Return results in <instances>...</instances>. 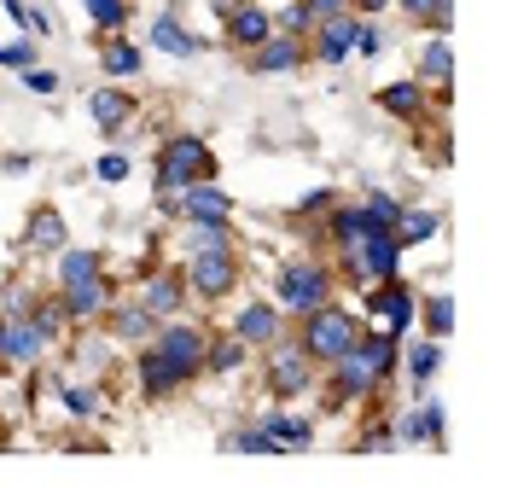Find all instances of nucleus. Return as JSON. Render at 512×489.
Masks as SVG:
<instances>
[{
  "label": "nucleus",
  "mask_w": 512,
  "mask_h": 489,
  "mask_svg": "<svg viewBox=\"0 0 512 489\" xmlns=\"http://www.w3.org/2000/svg\"><path fill=\"white\" fill-rule=\"evenodd\" d=\"M280 326H286V315H280L274 303H245L239 321H233V338H245L251 350H268V344L280 338Z\"/></svg>",
  "instance_id": "15"
},
{
  "label": "nucleus",
  "mask_w": 512,
  "mask_h": 489,
  "mask_svg": "<svg viewBox=\"0 0 512 489\" xmlns=\"http://www.w3.org/2000/svg\"><path fill=\"white\" fill-rule=\"evenodd\" d=\"M0 6H6V18H18V24H30V6H24V0H0Z\"/></svg>",
  "instance_id": "48"
},
{
  "label": "nucleus",
  "mask_w": 512,
  "mask_h": 489,
  "mask_svg": "<svg viewBox=\"0 0 512 489\" xmlns=\"http://www.w3.org/2000/svg\"><path fill=\"white\" fill-rule=\"evenodd\" d=\"M152 344H158L163 356L181 367V373H192V379L204 373V350H210L204 326H187V321H175V315H169V326H158V332H152Z\"/></svg>",
  "instance_id": "9"
},
{
  "label": "nucleus",
  "mask_w": 512,
  "mask_h": 489,
  "mask_svg": "<svg viewBox=\"0 0 512 489\" xmlns=\"http://www.w3.org/2000/svg\"><path fill=\"white\" fill-rule=\"evenodd\" d=\"M396 356H402V344H396L390 332H379V326L361 332L350 350L332 361V379H326V391L332 396H326V402L344 408V402H367V396H379V385L396 373Z\"/></svg>",
  "instance_id": "1"
},
{
  "label": "nucleus",
  "mask_w": 512,
  "mask_h": 489,
  "mask_svg": "<svg viewBox=\"0 0 512 489\" xmlns=\"http://www.w3.org/2000/svg\"><path fill=\"white\" fill-rule=\"evenodd\" d=\"M332 204H338V193H332V187H320V193H309L303 204H297V216H326Z\"/></svg>",
  "instance_id": "44"
},
{
  "label": "nucleus",
  "mask_w": 512,
  "mask_h": 489,
  "mask_svg": "<svg viewBox=\"0 0 512 489\" xmlns=\"http://www.w3.org/2000/svg\"><path fill=\"white\" fill-rule=\"evenodd\" d=\"M425 332H431V338H437V344H443L448 332H454V297H425Z\"/></svg>",
  "instance_id": "36"
},
{
  "label": "nucleus",
  "mask_w": 512,
  "mask_h": 489,
  "mask_svg": "<svg viewBox=\"0 0 512 489\" xmlns=\"http://www.w3.org/2000/svg\"><path fill=\"white\" fill-rule=\"evenodd\" d=\"M105 315H111V332H117V338H128V344H146V338L158 332V315H152L146 303H111Z\"/></svg>",
  "instance_id": "22"
},
{
  "label": "nucleus",
  "mask_w": 512,
  "mask_h": 489,
  "mask_svg": "<svg viewBox=\"0 0 512 489\" xmlns=\"http://www.w3.org/2000/svg\"><path fill=\"white\" fill-rule=\"evenodd\" d=\"M233 6H245V0H216V12H222V18L233 12Z\"/></svg>",
  "instance_id": "49"
},
{
  "label": "nucleus",
  "mask_w": 512,
  "mask_h": 489,
  "mask_svg": "<svg viewBox=\"0 0 512 489\" xmlns=\"http://www.w3.org/2000/svg\"><path fill=\"white\" fill-rule=\"evenodd\" d=\"M24 245H30V251H64V216H59V210H47V204H41V210L30 216Z\"/></svg>",
  "instance_id": "27"
},
{
  "label": "nucleus",
  "mask_w": 512,
  "mask_h": 489,
  "mask_svg": "<svg viewBox=\"0 0 512 489\" xmlns=\"http://www.w3.org/2000/svg\"><path fill=\"white\" fill-rule=\"evenodd\" d=\"M0 65L6 70H30L35 65V41H0Z\"/></svg>",
  "instance_id": "41"
},
{
  "label": "nucleus",
  "mask_w": 512,
  "mask_h": 489,
  "mask_svg": "<svg viewBox=\"0 0 512 489\" xmlns=\"http://www.w3.org/2000/svg\"><path fill=\"white\" fill-rule=\"evenodd\" d=\"M24 88H30V94H59V70L30 65V70H24Z\"/></svg>",
  "instance_id": "43"
},
{
  "label": "nucleus",
  "mask_w": 512,
  "mask_h": 489,
  "mask_svg": "<svg viewBox=\"0 0 512 489\" xmlns=\"http://www.w3.org/2000/svg\"><path fill=\"white\" fill-rule=\"evenodd\" d=\"M361 332H367V326L355 321L350 309L320 303V309H309V315H303V338H297V344H303V356L315 361V367H332V361H338L355 338H361Z\"/></svg>",
  "instance_id": "3"
},
{
  "label": "nucleus",
  "mask_w": 512,
  "mask_h": 489,
  "mask_svg": "<svg viewBox=\"0 0 512 489\" xmlns=\"http://www.w3.org/2000/svg\"><path fill=\"white\" fill-rule=\"evenodd\" d=\"M24 321H30L35 332L47 338V344H59V338H64V326H70V315H64V297H35Z\"/></svg>",
  "instance_id": "28"
},
{
  "label": "nucleus",
  "mask_w": 512,
  "mask_h": 489,
  "mask_svg": "<svg viewBox=\"0 0 512 489\" xmlns=\"http://www.w3.org/2000/svg\"><path fill=\"white\" fill-rule=\"evenodd\" d=\"M187 292L198 297H227L233 286H239V251H187Z\"/></svg>",
  "instance_id": "6"
},
{
  "label": "nucleus",
  "mask_w": 512,
  "mask_h": 489,
  "mask_svg": "<svg viewBox=\"0 0 512 489\" xmlns=\"http://www.w3.org/2000/svg\"><path fill=\"white\" fill-rule=\"evenodd\" d=\"M437 367H443V350H437V338H419L414 350H408V373H414L419 391H425V385L437 379Z\"/></svg>",
  "instance_id": "33"
},
{
  "label": "nucleus",
  "mask_w": 512,
  "mask_h": 489,
  "mask_svg": "<svg viewBox=\"0 0 512 489\" xmlns=\"http://www.w3.org/2000/svg\"><path fill=\"white\" fill-rule=\"evenodd\" d=\"M64 408H70L76 420H94L99 414V391L94 385H64Z\"/></svg>",
  "instance_id": "39"
},
{
  "label": "nucleus",
  "mask_w": 512,
  "mask_h": 489,
  "mask_svg": "<svg viewBox=\"0 0 512 489\" xmlns=\"http://www.w3.org/2000/svg\"><path fill=\"white\" fill-rule=\"evenodd\" d=\"M187 251H233V222H181Z\"/></svg>",
  "instance_id": "25"
},
{
  "label": "nucleus",
  "mask_w": 512,
  "mask_h": 489,
  "mask_svg": "<svg viewBox=\"0 0 512 489\" xmlns=\"http://www.w3.org/2000/svg\"><path fill=\"white\" fill-rule=\"evenodd\" d=\"M355 24H361V12H326V18H315V30H309V59H320V65H344L355 47Z\"/></svg>",
  "instance_id": "7"
},
{
  "label": "nucleus",
  "mask_w": 512,
  "mask_h": 489,
  "mask_svg": "<svg viewBox=\"0 0 512 489\" xmlns=\"http://www.w3.org/2000/svg\"><path fill=\"white\" fill-rule=\"evenodd\" d=\"M315 385V361L303 356V344H268V391L274 396H303Z\"/></svg>",
  "instance_id": "8"
},
{
  "label": "nucleus",
  "mask_w": 512,
  "mask_h": 489,
  "mask_svg": "<svg viewBox=\"0 0 512 489\" xmlns=\"http://www.w3.org/2000/svg\"><path fill=\"white\" fill-rule=\"evenodd\" d=\"M419 82H431L437 99H448V82H454V53H448V35H431L419 47Z\"/></svg>",
  "instance_id": "20"
},
{
  "label": "nucleus",
  "mask_w": 512,
  "mask_h": 489,
  "mask_svg": "<svg viewBox=\"0 0 512 489\" xmlns=\"http://www.w3.org/2000/svg\"><path fill=\"white\" fill-rule=\"evenodd\" d=\"M30 303H35V292L12 286V292H0V315H6V321H18V315H30Z\"/></svg>",
  "instance_id": "42"
},
{
  "label": "nucleus",
  "mask_w": 512,
  "mask_h": 489,
  "mask_svg": "<svg viewBox=\"0 0 512 489\" xmlns=\"http://www.w3.org/2000/svg\"><path fill=\"white\" fill-rule=\"evenodd\" d=\"M222 449H239V455H274V437L262 431V425H239V431H227Z\"/></svg>",
  "instance_id": "34"
},
{
  "label": "nucleus",
  "mask_w": 512,
  "mask_h": 489,
  "mask_svg": "<svg viewBox=\"0 0 512 489\" xmlns=\"http://www.w3.org/2000/svg\"><path fill=\"white\" fill-rule=\"evenodd\" d=\"M99 65H105V76H140L146 53H140L134 41H123V35H111V41L99 47Z\"/></svg>",
  "instance_id": "29"
},
{
  "label": "nucleus",
  "mask_w": 512,
  "mask_h": 489,
  "mask_svg": "<svg viewBox=\"0 0 512 489\" xmlns=\"http://www.w3.org/2000/svg\"><path fill=\"white\" fill-rule=\"evenodd\" d=\"M390 0H350V12H361V18H373V12H384Z\"/></svg>",
  "instance_id": "47"
},
{
  "label": "nucleus",
  "mask_w": 512,
  "mask_h": 489,
  "mask_svg": "<svg viewBox=\"0 0 512 489\" xmlns=\"http://www.w3.org/2000/svg\"><path fill=\"white\" fill-rule=\"evenodd\" d=\"M146 41L158 47V53H169V59H192V53H204V41L175 18V12H163V18H152V30H146Z\"/></svg>",
  "instance_id": "17"
},
{
  "label": "nucleus",
  "mask_w": 512,
  "mask_h": 489,
  "mask_svg": "<svg viewBox=\"0 0 512 489\" xmlns=\"http://www.w3.org/2000/svg\"><path fill=\"white\" fill-rule=\"evenodd\" d=\"M140 303L169 321V315H181L187 309V274L181 268H152V274H140Z\"/></svg>",
  "instance_id": "10"
},
{
  "label": "nucleus",
  "mask_w": 512,
  "mask_h": 489,
  "mask_svg": "<svg viewBox=\"0 0 512 489\" xmlns=\"http://www.w3.org/2000/svg\"><path fill=\"white\" fill-rule=\"evenodd\" d=\"M192 181H216V152L198 134H175L158 152V193H181Z\"/></svg>",
  "instance_id": "4"
},
{
  "label": "nucleus",
  "mask_w": 512,
  "mask_h": 489,
  "mask_svg": "<svg viewBox=\"0 0 512 489\" xmlns=\"http://www.w3.org/2000/svg\"><path fill=\"white\" fill-rule=\"evenodd\" d=\"M175 216L181 222H233V198L216 181H192V187L175 193Z\"/></svg>",
  "instance_id": "11"
},
{
  "label": "nucleus",
  "mask_w": 512,
  "mask_h": 489,
  "mask_svg": "<svg viewBox=\"0 0 512 489\" xmlns=\"http://www.w3.org/2000/svg\"><path fill=\"white\" fill-rule=\"evenodd\" d=\"M402 12L414 24H431V35H448V24H454V0H402Z\"/></svg>",
  "instance_id": "32"
},
{
  "label": "nucleus",
  "mask_w": 512,
  "mask_h": 489,
  "mask_svg": "<svg viewBox=\"0 0 512 489\" xmlns=\"http://www.w3.org/2000/svg\"><path fill=\"white\" fill-rule=\"evenodd\" d=\"M379 111L402 117V123H419V117H425V82H419V76H408V82H390V88H379Z\"/></svg>",
  "instance_id": "21"
},
{
  "label": "nucleus",
  "mask_w": 512,
  "mask_h": 489,
  "mask_svg": "<svg viewBox=\"0 0 512 489\" xmlns=\"http://www.w3.org/2000/svg\"><path fill=\"white\" fill-rule=\"evenodd\" d=\"M94 274H105V257L99 251H70V245L59 251V292L76 286V280H94Z\"/></svg>",
  "instance_id": "30"
},
{
  "label": "nucleus",
  "mask_w": 512,
  "mask_h": 489,
  "mask_svg": "<svg viewBox=\"0 0 512 489\" xmlns=\"http://www.w3.org/2000/svg\"><path fill=\"white\" fill-rule=\"evenodd\" d=\"M245 356H251V344L227 332V338H216V344L204 350V373H239V367H245Z\"/></svg>",
  "instance_id": "31"
},
{
  "label": "nucleus",
  "mask_w": 512,
  "mask_h": 489,
  "mask_svg": "<svg viewBox=\"0 0 512 489\" xmlns=\"http://www.w3.org/2000/svg\"><path fill=\"white\" fill-rule=\"evenodd\" d=\"M367 315H373L379 332L402 338V332L414 326V315H419V297L402 286V274H396V280H373V286H367Z\"/></svg>",
  "instance_id": "5"
},
{
  "label": "nucleus",
  "mask_w": 512,
  "mask_h": 489,
  "mask_svg": "<svg viewBox=\"0 0 512 489\" xmlns=\"http://www.w3.org/2000/svg\"><path fill=\"white\" fill-rule=\"evenodd\" d=\"M303 6H309V12H315V18H326V12H344V6H350V0H303Z\"/></svg>",
  "instance_id": "46"
},
{
  "label": "nucleus",
  "mask_w": 512,
  "mask_h": 489,
  "mask_svg": "<svg viewBox=\"0 0 512 489\" xmlns=\"http://www.w3.org/2000/svg\"><path fill=\"white\" fill-rule=\"evenodd\" d=\"M47 350H53V344H47V338H41V332H35L24 315H18V321H6V344H0V361H41Z\"/></svg>",
  "instance_id": "23"
},
{
  "label": "nucleus",
  "mask_w": 512,
  "mask_h": 489,
  "mask_svg": "<svg viewBox=\"0 0 512 489\" xmlns=\"http://www.w3.org/2000/svg\"><path fill=\"white\" fill-rule=\"evenodd\" d=\"M134 373H140V391H146V396H175L181 385H192V373H181V367L158 350V344H146V350H140Z\"/></svg>",
  "instance_id": "13"
},
{
  "label": "nucleus",
  "mask_w": 512,
  "mask_h": 489,
  "mask_svg": "<svg viewBox=\"0 0 512 489\" xmlns=\"http://www.w3.org/2000/svg\"><path fill=\"white\" fill-rule=\"evenodd\" d=\"M437 210H396V222H390V233H396V245L408 251V245H425V239H437Z\"/></svg>",
  "instance_id": "24"
},
{
  "label": "nucleus",
  "mask_w": 512,
  "mask_h": 489,
  "mask_svg": "<svg viewBox=\"0 0 512 489\" xmlns=\"http://www.w3.org/2000/svg\"><path fill=\"white\" fill-rule=\"evenodd\" d=\"M350 53H361V59H379V53H384V30L361 18V24H355V47H350Z\"/></svg>",
  "instance_id": "40"
},
{
  "label": "nucleus",
  "mask_w": 512,
  "mask_h": 489,
  "mask_svg": "<svg viewBox=\"0 0 512 489\" xmlns=\"http://www.w3.org/2000/svg\"><path fill=\"white\" fill-rule=\"evenodd\" d=\"M134 111H140V105H134V94H123V88H94V94H88V117H94L105 134H123Z\"/></svg>",
  "instance_id": "16"
},
{
  "label": "nucleus",
  "mask_w": 512,
  "mask_h": 489,
  "mask_svg": "<svg viewBox=\"0 0 512 489\" xmlns=\"http://www.w3.org/2000/svg\"><path fill=\"white\" fill-rule=\"evenodd\" d=\"M320 303H332V268L315 257L280 262V274H274V309L280 315H309Z\"/></svg>",
  "instance_id": "2"
},
{
  "label": "nucleus",
  "mask_w": 512,
  "mask_h": 489,
  "mask_svg": "<svg viewBox=\"0 0 512 489\" xmlns=\"http://www.w3.org/2000/svg\"><path fill=\"white\" fill-rule=\"evenodd\" d=\"M274 30H280V35H297V41H309V30H315V12H309L303 0H291V6H280V12H274Z\"/></svg>",
  "instance_id": "35"
},
{
  "label": "nucleus",
  "mask_w": 512,
  "mask_h": 489,
  "mask_svg": "<svg viewBox=\"0 0 512 489\" xmlns=\"http://www.w3.org/2000/svg\"><path fill=\"white\" fill-rule=\"evenodd\" d=\"M268 35H274V18H268L256 0H245V6H233V12H227V41H233V47H245V53H251L256 41H268Z\"/></svg>",
  "instance_id": "18"
},
{
  "label": "nucleus",
  "mask_w": 512,
  "mask_h": 489,
  "mask_svg": "<svg viewBox=\"0 0 512 489\" xmlns=\"http://www.w3.org/2000/svg\"><path fill=\"white\" fill-rule=\"evenodd\" d=\"M82 6H88V18H94L105 35H117L128 24V0H82Z\"/></svg>",
  "instance_id": "37"
},
{
  "label": "nucleus",
  "mask_w": 512,
  "mask_h": 489,
  "mask_svg": "<svg viewBox=\"0 0 512 489\" xmlns=\"http://www.w3.org/2000/svg\"><path fill=\"white\" fill-rule=\"evenodd\" d=\"M64 315L70 321H99L111 303H117V292H111V280L105 274H94V280H76V286H64Z\"/></svg>",
  "instance_id": "14"
},
{
  "label": "nucleus",
  "mask_w": 512,
  "mask_h": 489,
  "mask_svg": "<svg viewBox=\"0 0 512 489\" xmlns=\"http://www.w3.org/2000/svg\"><path fill=\"white\" fill-rule=\"evenodd\" d=\"M309 59V41H297V35H268V41H256L251 47V70L256 76H286V70H297Z\"/></svg>",
  "instance_id": "12"
},
{
  "label": "nucleus",
  "mask_w": 512,
  "mask_h": 489,
  "mask_svg": "<svg viewBox=\"0 0 512 489\" xmlns=\"http://www.w3.org/2000/svg\"><path fill=\"white\" fill-rule=\"evenodd\" d=\"M94 169H99V181H128V158H123V152H105Z\"/></svg>",
  "instance_id": "45"
},
{
  "label": "nucleus",
  "mask_w": 512,
  "mask_h": 489,
  "mask_svg": "<svg viewBox=\"0 0 512 489\" xmlns=\"http://www.w3.org/2000/svg\"><path fill=\"white\" fill-rule=\"evenodd\" d=\"M361 210H367V222H373V228H390V222H396V210H402V204H396V198L384 193V187H373V193L361 198Z\"/></svg>",
  "instance_id": "38"
},
{
  "label": "nucleus",
  "mask_w": 512,
  "mask_h": 489,
  "mask_svg": "<svg viewBox=\"0 0 512 489\" xmlns=\"http://www.w3.org/2000/svg\"><path fill=\"white\" fill-rule=\"evenodd\" d=\"M326 233H332V245H338V251H355V245L373 233V222H367V210H361V204H332V210H326Z\"/></svg>",
  "instance_id": "19"
},
{
  "label": "nucleus",
  "mask_w": 512,
  "mask_h": 489,
  "mask_svg": "<svg viewBox=\"0 0 512 489\" xmlns=\"http://www.w3.org/2000/svg\"><path fill=\"white\" fill-rule=\"evenodd\" d=\"M262 431L274 437V449H309V437H315V425L297 420V414H286V408H280V414H268Z\"/></svg>",
  "instance_id": "26"
}]
</instances>
